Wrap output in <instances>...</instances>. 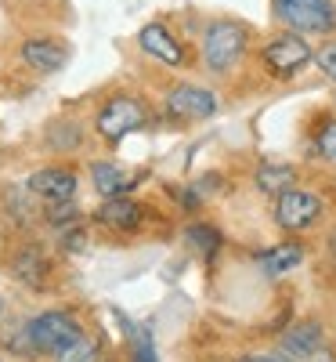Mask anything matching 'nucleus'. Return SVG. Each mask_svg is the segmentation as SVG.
Returning <instances> with one entry per match:
<instances>
[{"instance_id": "nucleus-1", "label": "nucleus", "mask_w": 336, "mask_h": 362, "mask_svg": "<svg viewBox=\"0 0 336 362\" xmlns=\"http://www.w3.org/2000/svg\"><path fill=\"white\" fill-rule=\"evenodd\" d=\"M250 44V29L235 22V18H221V22H213L206 29V37H203V62L210 73H228L239 66V58L242 51H246Z\"/></svg>"}, {"instance_id": "nucleus-2", "label": "nucleus", "mask_w": 336, "mask_h": 362, "mask_svg": "<svg viewBox=\"0 0 336 362\" xmlns=\"http://www.w3.org/2000/svg\"><path fill=\"white\" fill-rule=\"evenodd\" d=\"M275 18L293 33H332L336 29V0H275Z\"/></svg>"}, {"instance_id": "nucleus-3", "label": "nucleus", "mask_w": 336, "mask_h": 362, "mask_svg": "<svg viewBox=\"0 0 336 362\" xmlns=\"http://www.w3.org/2000/svg\"><path fill=\"white\" fill-rule=\"evenodd\" d=\"M29 334H33L37 355H62L69 344H76L83 337V329H80L76 315H69V312H44L37 319H29Z\"/></svg>"}, {"instance_id": "nucleus-4", "label": "nucleus", "mask_w": 336, "mask_h": 362, "mask_svg": "<svg viewBox=\"0 0 336 362\" xmlns=\"http://www.w3.org/2000/svg\"><path fill=\"white\" fill-rule=\"evenodd\" d=\"M260 62L271 76H279V80H289L296 76L300 69H308L315 62V51L311 44L296 37V33H286V37H275L264 51H260Z\"/></svg>"}, {"instance_id": "nucleus-5", "label": "nucleus", "mask_w": 336, "mask_h": 362, "mask_svg": "<svg viewBox=\"0 0 336 362\" xmlns=\"http://www.w3.org/2000/svg\"><path fill=\"white\" fill-rule=\"evenodd\" d=\"M145 119H148V112H145V105H141L138 98L116 95V98H109V102L102 105L95 127H98V134H102L105 141H119V138H127L131 131L145 127Z\"/></svg>"}, {"instance_id": "nucleus-6", "label": "nucleus", "mask_w": 336, "mask_h": 362, "mask_svg": "<svg viewBox=\"0 0 336 362\" xmlns=\"http://www.w3.org/2000/svg\"><path fill=\"white\" fill-rule=\"evenodd\" d=\"M217 112V95L196 83H177L167 90V116L177 124H199Z\"/></svg>"}, {"instance_id": "nucleus-7", "label": "nucleus", "mask_w": 336, "mask_h": 362, "mask_svg": "<svg viewBox=\"0 0 336 362\" xmlns=\"http://www.w3.org/2000/svg\"><path fill=\"white\" fill-rule=\"evenodd\" d=\"M322 218V199L315 192H304V189H289L275 199V221L286 232H300V228H311Z\"/></svg>"}, {"instance_id": "nucleus-8", "label": "nucleus", "mask_w": 336, "mask_h": 362, "mask_svg": "<svg viewBox=\"0 0 336 362\" xmlns=\"http://www.w3.org/2000/svg\"><path fill=\"white\" fill-rule=\"evenodd\" d=\"M29 192L47 203H69L76 196V174L66 167H44L29 177Z\"/></svg>"}, {"instance_id": "nucleus-9", "label": "nucleus", "mask_w": 336, "mask_h": 362, "mask_svg": "<svg viewBox=\"0 0 336 362\" xmlns=\"http://www.w3.org/2000/svg\"><path fill=\"white\" fill-rule=\"evenodd\" d=\"M138 44H141L145 54H152L163 66H185V47H181L174 40V33H170L167 25H160V22H148L141 33H138Z\"/></svg>"}, {"instance_id": "nucleus-10", "label": "nucleus", "mask_w": 336, "mask_h": 362, "mask_svg": "<svg viewBox=\"0 0 336 362\" xmlns=\"http://www.w3.org/2000/svg\"><path fill=\"white\" fill-rule=\"evenodd\" d=\"M22 58H25V66H33V69H40V73H54V69L66 66L69 47L58 44V40H51V37H33V40L22 44Z\"/></svg>"}, {"instance_id": "nucleus-11", "label": "nucleus", "mask_w": 336, "mask_h": 362, "mask_svg": "<svg viewBox=\"0 0 336 362\" xmlns=\"http://www.w3.org/2000/svg\"><path fill=\"white\" fill-rule=\"evenodd\" d=\"M282 348L289 358H315L322 351V326L318 322H296L282 334Z\"/></svg>"}, {"instance_id": "nucleus-12", "label": "nucleus", "mask_w": 336, "mask_h": 362, "mask_svg": "<svg viewBox=\"0 0 336 362\" xmlns=\"http://www.w3.org/2000/svg\"><path fill=\"white\" fill-rule=\"evenodd\" d=\"M90 181H95V189L112 199V196H127L134 185H138V177L127 174L124 167H116V163H90Z\"/></svg>"}, {"instance_id": "nucleus-13", "label": "nucleus", "mask_w": 336, "mask_h": 362, "mask_svg": "<svg viewBox=\"0 0 336 362\" xmlns=\"http://www.w3.org/2000/svg\"><path fill=\"white\" fill-rule=\"evenodd\" d=\"M98 221L105 228H116V232H127V228H138L141 221V206L127 196H112L98 206Z\"/></svg>"}, {"instance_id": "nucleus-14", "label": "nucleus", "mask_w": 336, "mask_h": 362, "mask_svg": "<svg viewBox=\"0 0 336 362\" xmlns=\"http://www.w3.org/2000/svg\"><path fill=\"white\" fill-rule=\"evenodd\" d=\"M11 264H15V279H22L25 286H40L47 279V257L40 254V247H22Z\"/></svg>"}, {"instance_id": "nucleus-15", "label": "nucleus", "mask_w": 336, "mask_h": 362, "mask_svg": "<svg viewBox=\"0 0 336 362\" xmlns=\"http://www.w3.org/2000/svg\"><path fill=\"white\" fill-rule=\"evenodd\" d=\"M304 261V247L300 243H282V247H271L257 254V264L268 272V276H282V272L296 268Z\"/></svg>"}, {"instance_id": "nucleus-16", "label": "nucleus", "mask_w": 336, "mask_h": 362, "mask_svg": "<svg viewBox=\"0 0 336 362\" xmlns=\"http://www.w3.org/2000/svg\"><path fill=\"white\" fill-rule=\"evenodd\" d=\"M293 181H296V170L289 163H264L257 170V189L268 192V196H275V199H279L282 192H289Z\"/></svg>"}, {"instance_id": "nucleus-17", "label": "nucleus", "mask_w": 336, "mask_h": 362, "mask_svg": "<svg viewBox=\"0 0 336 362\" xmlns=\"http://www.w3.org/2000/svg\"><path fill=\"white\" fill-rule=\"evenodd\" d=\"M4 348L11 355H22V358H33L37 355V344H33V334H29V322H11L4 334H0Z\"/></svg>"}, {"instance_id": "nucleus-18", "label": "nucleus", "mask_w": 336, "mask_h": 362, "mask_svg": "<svg viewBox=\"0 0 336 362\" xmlns=\"http://www.w3.org/2000/svg\"><path fill=\"white\" fill-rule=\"evenodd\" d=\"M185 239H188V247H192L196 254H203V257H213V254L221 250V243H224L221 232L213 228V225H192V228L185 232Z\"/></svg>"}, {"instance_id": "nucleus-19", "label": "nucleus", "mask_w": 336, "mask_h": 362, "mask_svg": "<svg viewBox=\"0 0 336 362\" xmlns=\"http://www.w3.org/2000/svg\"><path fill=\"white\" fill-rule=\"evenodd\" d=\"M98 341H90V337H80L76 344H69L62 355H54L58 362H98Z\"/></svg>"}, {"instance_id": "nucleus-20", "label": "nucleus", "mask_w": 336, "mask_h": 362, "mask_svg": "<svg viewBox=\"0 0 336 362\" xmlns=\"http://www.w3.org/2000/svg\"><path fill=\"white\" fill-rule=\"evenodd\" d=\"M315 148H318V156L336 163V119H325V124L318 127L315 134Z\"/></svg>"}, {"instance_id": "nucleus-21", "label": "nucleus", "mask_w": 336, "mask_h": 362, "mask_svg": "<svg viewBox=\"0 0 336 362\" xmlns=\"http://www.w3.org/2000/svg\"><path fill=\"white\" fill-rule=\"evenodd\" d=\"M131 337H134V362H156V344H152L145 326H131Z\"/></svg>"}, {"instance_id": "nucleus-22", "label": "nucleus", "mask_w": 336, "mask_h": 362, "mask_svg": "<svg viewBox=\"0 0 336 362\" xmlns=\"http://www.w3.org/2000/svg\"><path fill=\"white\" fill-rule=\"evenodd\" d=\"M315 62H318V69H322V73H325V76L336 83V40H329V44H325V47L315 54Z\"/></svg>"}, {"instance_id": "nucleus-23", "label": "nucleus", "mask_w": 336, "mask_h": 362, "mask_svg": "<svg viewBox=\"0 0 336 362\" xmlns=\"http://www.w3.org/2000/svg\"><path fill=\"white\" fill-rule=\"evenodd\" d=\"M76 218H80V210L73 206V199H69V203H54V206L47 210V221H51V225H62V221H76Z\"/></svg>"}, {"instance_id": "nucleus-24", "label": "nucleus", "mask_w": 336, "mask_h": 362, "mask_svg": "<svg viewBox=\"0 0 336 362\" xmlns=\"http://www.w3.org/2000/svg\"><path fill=\"white\" fill-rule=\"evenodd\" d=\"M83 239H87L83 228H69V232L62 235V243H66V250H83Z\"/></svg>"}, {"instance_id": "nucleus-25", "label": "nucleus", "mask_w": 336, "mask_h": 362, "mask_svg": "<svg viewBox=\"0 0 336 362\" xmlns=\"http://www.w3.org/2000/svg\"><path fill=\"white\" fill-rule=\"evenodd\" d=\"M239 362H293L289 355H242Z\"/></svg>"}, {"instance_id": "nucleus-26", "label": "nucleus", "mask_w": 336, "mask_h": 362, "mask_svg": "<svg viewBox=\"0 0 336 362\" xmlns=\"http://www.w3.org/2000/svg\"><path fill=\"white\" fill-rule=\"evenodd\" d=\"M311 362H332V358H329V355H325V351H318V355H315V358H311Z\"/></svg>"}, {"instance_id": "nucleus-27", "label": "nucleus", "mask_w": 336, "mask_h": 362, "mask_svg": "<svg viewBox=\"0 0 336 362\" xmlns=\"http://www.w3.org/2000/svg\"><path fill=\"white\" fill-rule=\"evenodd\" d=\"M0 312H4V300H0Z\"/></svg>"}]
</instances>
